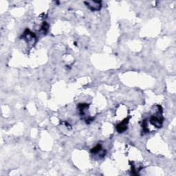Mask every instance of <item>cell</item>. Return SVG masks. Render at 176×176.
I'll return each instance as SVG.
<instances>
[{"instance_id":"obj_1","label":"cell","mask_w":176,"mask_h":176,"mask_svg":"<svg viewBox=\"0 0 176 176\" xmlns=\"http://www.w3.org/2000/svg\"><path fill=\"white\" fill-rule=\"evenodd\" d=\"M22 37L28 43L31 44V45H34V44L36 43L37 37L35 36V34H34L33 33L30 32L29 30H26L25 31Z\"/></svg>"},{"instance_id":"obj_2","label":"cell","mask_w":176,"mask_h":176,"mask_svg":"<svg viewBox=\"0 0 176 176\" xmlns=\"http://www.w3.org/2000/svg\"><path fill=\"white\" fill-rule=\"evenodd\" d=\"M85 4L89 8L91 11H99L101 8V2H96V1H88L85 2Z\"/></svg>"},{"instance_id":"obj_3","label":"cell","mask_w":176,"mask_h":176,"mask_svg":"<svg viewBox=\"0 0 176 176\" xmlns=\"http://www.w3.org/2000/svg\"><path fill=\"white\" fill-rule=\"evenodd\" d=\"M162 122H163V118H160V116H153L150 118V123L157 128L161 127Z\"/></svg>"},{"instance_id":"obj_4","label":"cell","mask_w":176,"mask_h":176,"mask_svg":"<svg viewBox=\"0 0 176 176\" xmlns=\"http://www.w3.org/2000/svg\"><path fill=\"white\" fill-rule=\"evenodd\" d=\"M130 117L127 118H125L124 121H122L121 122H120L117 126H116V130L119 132V133H122L125 131L127 130V125L129 123V121H130Z\"/></svg>"},{"instance_id":"obj_5","label":"cell","mask_w":176,"mask_h":176,"mask_svg":"<svg viewBox=\"0 0 176 176\" xmlns=\"http://www.w3.org/2000/svg\"><path fill=\"white\" fill-rule=\"evenodd\" d=\"M91 153L92 154H94V155H96V154H99V156L100 158H103L105 156V151H104L102 147L100 144H97V145L94 147V148L91 151Z\"/></svg>"},{"instance_id":"obj_6","label":"cell","mask_w":176,"mask_h":176,"mask_svg":"<svg viewBox=\"0 0 176 176\" xmlns=\"http://www.w3.org/2000/svg\"><path fill=\"white\" fill-rule=\"evenodd\" d=\"M48 24H46V23H43V26H42V30H43V33H45L46 34V33L48 32Z\"/></svg>"}]
</instances>
